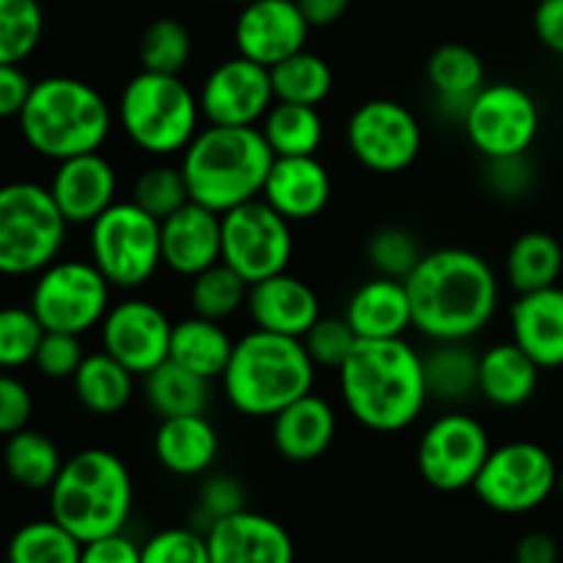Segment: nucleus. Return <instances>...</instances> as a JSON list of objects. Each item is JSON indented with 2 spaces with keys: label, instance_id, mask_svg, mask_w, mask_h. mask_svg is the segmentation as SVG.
<instances>
[{
  "label": "nucleus",
  "instance_id": "nucleus-1",
  "mask_svg": "<svg viewBox=\"0 0 563 563\" xmlns=\"http://www.w3.org/2000/svg\"><path fill=\"white\" fill-rule=\"evenodd\" d=\"M405 284L412 328L432 344L476 339L489 328L500 306L498 273L467 247L423 253Z\"/></svg>",
  "mask_w": 563,
  "mask_h": 563
},
{
  "label": "nucleus",
  "instance_id": "nucleus-2",
  "mask_svg": "<svg viewBox=\"0 0 563 563\" xmlns=\"http://www.w3.org/2000/svg\"><path fill=\"white\" fill-rule=\"evenodd\" d=\"M335 377L346 412L368 432H405L429 405L423 355L407 339H361Z\"/></svg>",
  "mask_w": 563,
  "mask_h": 563
},
{
  "label": "nucleus",
  "instance_id": "nucleus-3",
  "mask_svg": "<svg viewBox=\"0 0 563 563\" xmlns=\"http://www.w3.org/2000/svg\"><path fill=\"white\" fill-rule=\"evenodd\" d=\"M317 372L302 339L253 328L234 341L220 388L240 416L275 418L286 405L311 394Z\"/></svg>",
  "mask_w": 563,
  "mask_h": 563
},
{
  "label": "nucleus",
  "instance_id": "nucleus-4",
  "mask_svg": "<svg viewBox=\"0 0 563 563\" xmlns=\"http://www.w3.org/2000/svg\"><path fill=\"white\" fill-rule=\"evenodd\" d=\"M20 135L38 157L60 159L102 152L115 113L99 88L80 77L53 75L36 80L20 119Z\"/></svg>",
  "mask_w": 563,
  "mask_h": 563
},
{
  "label": "nucleus",
  "instance_id": "nucleus-5",
  "mask_svg": "<svg viewBox=\"0 0 563 563\" xmlns=\"http://www.w3.org/2000/svg\"><path fill=\"white\" fill-rule=\"evenodd\" d=\"M273 159V148L258 126L207 124L181 152L179 165L192 201L225 214L240 203L262 198Z\"/></svg>",
  "mask_w": 563,
  "mask_h": 563
},
{
  "label": "nucleus",
  "instance_id": "nucleus-6",
  "mask_svg": "<svg viewBox=\"0 0 563 563\" xmlns=\"http://www.w3.org/2000/svg\"><path fill=\"white\" fill-rule=\"evenodd\" d=\"M49 517L82 544L124 531L135 504V484L115 451L82 449L64 460L47 489Z\"/></svg>",
  "mask_w": 563,
  "mask_h": 563
},
{
  "label": "nucleus",
  "instance_id": "nucleus-7",
  "mask_svg": "<svg viewBox=\"0 0 563 563\" xmlns=\"http://www.w3.org/2000/svg\"><path fill=\"white\" fill-rule=\"evenodd\" d=\"M201 102L181 75L141 69L124 82L115 124L126 141L152 159L181 157L201 132Z\"/></svg>",
  "mask_w": 563,
  "mask_h": 563
},
{
  "label": "nucleus",
  "instance_id": "nucleus-8",
  "mask_svg": "<svg viewBox=\"0 0 563 563\" xmlns=\"http://www.w3.org/2000/svg\"><path fill=\"white\" fill-rule=\"evenodd\" d=\"M69 223L47 185H0V275L27 278L60 258Z\"/></svg>",
  "mask_w": 563,
  "mask_h": 563
},
{
  "label": "nucleus",
  "instance_id": "nucleus-9",
  "mask_svg": "<svg viewBox=\"0 0 563 563\" xmlns=\"http://www.w3.org/2000/svg\"><path fill=\"white\" fill-rule=\"evenodd\" d=\"M88 258L113 289H143L163 269V225L132 198L115 201L88 225Z\"/></svg>",
  "mask_w": 563,
  "mask_h": 563
},
{
  "label": "nucleus",
  "instance_id": "nucleus-10",
  "mask_svg": "<svg viewBox=\"0 0 563 563\" xmlns=\"http://www.w3.org/2000/svg\"><path fill=\"white\" fill-rule=\"evenodd\" d=\"M27 306L44 330L82 335L102 324L113 306V286L91 258H55L33 280Z\"/></svg>",
  "mask_w": 563,
  "mask_h": 563
},
{
  "label": "nucleus",
  "instance_id": "nucleus-11",
  "mask_svg": "<svg viewBox=\"0 0 563 563\" xmlns=\"http://www.w3.org/2000/svg\"><path fill=\"white\" fill-rule=\"evenodd\" d=\"M473 493L498 515H528L559 493V462L533 440H511L489 451Z\"/></svg>",
  "mask_w": 563,
  "mask_h": 563
},
{
  "label": "nucleus",
  "instance_id": "nucleus-12",
  "mask_svg": "<svg viewBox=\"0 0 563 563\" xmlns=\"http://www.w3.org/2000/svg\"><path fill=\"white\" fill-rule=\"evenodd\" d=\"M471 146L484 159L528 154L542 130V110L533 93L517 82H487L462 115Z\"/></svg>",
  "mask_w": 563,
  "mask_h": 563
},
{
  "label": "nucleus",
  "instance_id": "nucleus-13",
  "mask_svg": "<svg viewBox=\"0 0 563 563\" xmlns=\"http://www.w3.org/2000/svg\"><path fill=\"white\" fill-rule=\"evenodd\" d=\"M489 451L493 440L487 427L471 412L451 410L434 418L421 432L416 467L438 493H462L473 489Z\"/></svg>",
  "mask_w": 563,
  "mask_h": 563
},
{
  "label": "nucleus",
  "instance_id": "nucleus-14",
  "mask_svg": "<svg viewBox=\"0 0 563 563\" xmlns=\"http://www.w3.org/2000/svg\"><path fill=\"white\" fill-rule=\"evenodd\" d=\"M223 225V256L220 262L240 273L247 284L286 273L295 253V234L284 214L275 212L264 198L240 203L220 214Z\"/></svg>",
  "mask_w": 563,
  "mask_h": 563
},
{
  "label": "nucleus",
  "instance_id": "nucleus-15",
  "mask_svg": "<svg viewBox=\"0 0 563 563\" xmlns=\"http://www.w3.org/2000/svg\"><path fill=\"white\" fill-rule=\"evenodd\" d=\"M346 148L372 174H401L423 148L421 121L396 99H366L346 119Z\"/></svg>",
  "mask_w": 563,
  "mask_h": 563
},
{
  "label": "nucleus",
  "instance_id": "nucleus-16",
  "mask_svg": "<svg viewBox=\"0 0 563 563\" xmlns=\"http://www.w3.org/2000/svg\"><path fill=\"white\" fill-rule=\"evenodd\" d=\"M174 322L157 302L146 297H124L113 302L99 324V341L110 357L146 377L152 368L168 361Z\"/></svg>",
  "mask_w": 563,
  "mask_h": 563
},
{
  "label": "nucleus",
  "instance_id": "nucleus-17",
  "mask_svg": "<svg viewBox=\"0 0 563 563\" xmlns=\"http://www.w3.org/2000/svg\"><path fill=\"white\" fill-rule=\"evenodd\" d=\"M198 102L207 124L258 126L275 104L273 77L267 66L236 53L203 77Z\"/></svg>",
  "mask_w": 563,
  "mask_h": 563
},
{
  "label": "nucleus",
  "instance_id": "nucleus-18",
  "mask_svg": "<svg viewBox=\"0 0 563 563\" xmlns=\"http://www.w3.org/2000/svg\"><path fill=\"white\" fill-rule=\"evenodd\" d=\"M311 25L297 0H251L234 22L236 53L273 69L308 44Z\"/></svg>",
  "mask_w": 563,
  "mask_h": 563
},
{
  "label": "nucleus",
  "instance_id": "nucleus-19",
  "mask_svg": "<svg viewBox=\"0 0 563 563\" xmlns=\"http://www.w3.org/2000/svg\"><path fill=\"white\" fill-rule=\"evenodd\" d=\"M47 187L69 225H91L119 201V174L102 152L77 154L55 163Z\"/></svg>",
  "mask_w": 563,
  "mask_h": 563
},
{
  "label": "nucleus",
  "instance_id": "nucleus-20",
  "mask_svg": "<svg viewBox=\"0 0 563 563\" xmlns=\"http://www.w3.org/2000/svg\"><path fill=\"white\" fill-rule=\"evenodd\" d=\"M212 563H295L291 533L278 520L242 509L207 531Z\"/></svg>",
  "mask_w": 563,
  "mask_h": 563
},
{
  "label": "nucleus",
  "instance_id": "nucleus-21",
  "mask_svg": "<svg viewBox=\"0 0 563 563\" xmlns=\"http://www.w3.org/2000/svg\"><path fill=\"white\" fill-rule=\"evenodd\" d=\"M163 225V267L179 278H196L223 256V225L220 214L190 201L165 220Z\"/></svg>",
  "mask_w": 563,
  "mask_h": 563
},
{
  "label": "nucleus",
  "instance_id": "nucleus-22",
  "mask_svg": "<svg viewBox=\"0 0 563 563\" xmlns=\"http://www.w3.org/2000/svg\"><path fill=\"white\" fill-rule=\"evenodd\" d=\"M245 311L251 317L253 328L302 339L317 324V319L322 317V302H319V295L306 280L286 269V273L273 275V278L251 284Z\"/></svg>",
  "mask_w": 563,
  "mask_h": 563
},
{
  "label": "nucleus",
  "instance_id": "nucleus-23",
  "mask_svg": "<svg viewBox=\"0 0 563 563\" xmlns=\"http://www.w3.org/2000/svg\"><path fill=\"white\" fill-rule=\"evenodd\" d=\"M262 198L289 223H308L330 207L333 179H330L328 165L317 154L313 157H275Z\"/></svg>",
  "mask_w": 563,
  "mask_h": 563
},
{
  "label": "nucleus",
  "instance_id": "nucleus-24",
  "mask_svg": "<svg viewBox=\"0 0 563 563\" xmlns=\"http://www.w3.org/2000/svg\"><path fill=\"white\" fill-rule=\"evenodd\" d=\"M511 341L542 372L563 368V286L517 295L509 308Z\"/></svg>",
  "mask_w": 563,
  "mask_h": 563
},
{
  "label": "nucleus",
  "instance_id": "nucleus-25",
  "mask_svg": "<svg viewBox=\"0 0 563 563\" xmlns=\"http://www.w3.org/2000/svg\"><path fill=\"white\" fill-rule=\"evenodd\" d=\"M269 421H273L269 438H273L278 456H284L286 462H297V465L317 462L319 456L328 454L339 434L335 407L313 390L286 405Z\"/></svg>",
  "mask_w": 563,
  "mask_h": 563
},
{
  "label": "nucleus",
  "instance_id": "nucleus-26",
  "mask_svg": "<svg viewBox=\"0 0 563 563\" xmlns=\"http://www.w3.org/2000/svg\"><path fill=\"white\" fill-rule=\"evenodd\" d=\"M344 319L363 341L405 339L412 328V306L407 284L399 278L374 275L357 286L344 308Z\"/></svg>",
  "mask_w": 563,
  "mask_h": 563
},
{
  "label": "nucleus",
  "instance_id": "nucleus-27",
  "mask_svg": "<svg viewBox=\"0 0 563 563\" xmlns=\"http://www.w3.org/2000/svg\"><path fill=\"white\" fill-rule=\"evenodd\" d=\"M154 456L179 478H196L212 471L220 454V434L207 416L163 418L154 432Z\"/></svg>",
  "mask_w": 563,
  "mask_h": 563
},
{
  "label": "nucleus",
  "instance_id": "nucleus-28",
  "mask_svg": "<svg viewBox=\"0 0 563 563\" xmlns=\"http://www.w3.org/2000/svg\"><path fill=\"white\" fill-rule=\"evenodd\" d=\"M539 374L542 368L515 341H498L478 355V396L498 410H517L533 399Z\"/></svg>",
  "mask_w": 563,
  "mask_h": 563
},
{
  "label": "nucleus",
  "instance_id": "nucleus-29",
  "mask_svg": "<svg viewBox=\"0 0 563 563\" xmlns=\"http://www.w3.org/2000/svg\"><path fill=\"white\" fill-rule=\"evenodd\" d=\"M427 82L438 99L440 110L451 119L465 115L467 104L487 86V69L476 49L467 44H440L427 60Z\"/></svg>",
  "mask_w": 563,
  "mask_h": 563
},
{
  "label": "nucleus",
  "instance_id": "nucleus-30",
  "mask_svg": "<svg viewBox=\"0 0 563 563\" xmlns=\"http://www.w3.org/2000/svg\"><path fill=\"white\" fill-rule=\"evenodd\" d=\"M231 352H234V339L223 322L198 317V313L174 322L168 357L179 366L190 368L198 377L212 379V383L223 377Z\"/></svg>",
  "mask_w": 563,
  "mask_h": 563
},
{
  "label": "nucleus",
  "instance_id": "nucleus-31",
  "mask_svg": "<svg viewBox=\"0 0 563 563\" xmlns=\"http://www.w3.org/2000/svg\"><path fill=\"white\" fill-rule=\"evenodd\" d=\"M71 390L82 410H88L91 416H119L135 396V374L104 350H99L86 355V361L80 363L71 377Z\"/></svg>",
  "mask_w": 563,
  "mask_h": 563
},
{
  "label": "nucleus",
  "instance_id": "nucleus-32",
  "mask_svg": "<svg viewBox=\"0 0 563 563\" xmlns=\"http://www.w3.org/2000/svg\"><path fill=\"white\" fill-rule=\"evenodd\" d=\"M504 273L517 295L555 286L563 273V245L559 236L542 229L522 231L509 245Z\"/></svg>",
  "mask_w": 563,
  "mask_h": 563
},
{
  "label": "nucleus",
  "instance_id": "nucleus-33",
  "mask_svg": "<svg viewBox=\"0 0 563 563\" xmlns=\"http://www.w3.org/2000/svg\"><path fill=\"white\" fill-rule=\"evenodd\" d=\"M141 379L143 399L152 412H157L159 421L176 416H201L212 399V379L198 377L170 357Z\"/></svg>",
  "mask_w": 563,
  "mask_h": 563
},
{
  "label": "nucleus",
  "instance_id": "nucleus-34",
  "mask_svg": "<svg viewBox=\"0 0 563 563\" xmlns=\"http://www.w3.org/2000/svg\"><path fill=\"white\" fill-rule=\"evenodd\" d=\"M429 401L460 405L478 394V352L467 341H440L423 355Z\"/></svg>",
  "mask_w": 563,
  "mask_h": 563
},
{
  "label": "nucleus",
  "instance_id": "nucleus-35",
  "mask_svg": "<svg viewBox=\"0 0 563 563\" xmlns=\"http://www.w3.org/2000/svg\"><path fill=\"white\" fill-rule=\"evenodd\" d=\"M258 130L275 157H313L324 143V119L311 104L275 102Z\"/></svg>",
  "mask_w": 563,
  "mask_h": 563
},
{
  "label": "nucleus",
  "instance_id": "nucleus-36",
  "mask_svg": "<svg viewBox=\"0 0 563 563\" xmlns=\"http://www.w3.org/2000/svg\"><path fill=\"white\" fill-rule=\"evenodd\" d=\"M3 467L11 482L20 487L47 493L64 467V456L49 434L25 427L5 438Z\"/></svg>",
  "mask_w": 563,
  "mask_h": 563
},
{
  "label": "nucleus",
  "instance_id": "nucleus-37",
  "mask_svg": "<svg viewBox=\"0 0 563 563\" xmlns=\"http://www.w3.org/2000/svg\"><path fill=\"white\" fill-rule=\"evenodd\" d=\"M269 77H273L275 102L311 104V108H319L333 93L335 82L328 60L308 47L275 64Z\"/></svg>",
  "mask_w": 563,
  "mask_h": 563
},
{
  "label": "nucleus",
  "instance_id": "nucleus-38",
  "mask_svg": "<svg viewBox=\"0 0 563 563\" xmlns=\"http://www.w3.org/2000/svg\"><path fill=\"white\" fill-rule=\"evenodd\" d=\"M82 542L53 517L31 520L11 533L5 563H80Z\"/></svg>",
  "mask_w": 563,
  "mask_h": 563
},
{
  "label": "nucleus",
  "instance_id": "nucleus-39",
  "mask_svg": "<svg viewBox=\"0 0 563 563\" xmlns=\"http://www.w3.org/2000/svg\"><path fill=\"white\" fill-rule=\"evenodd\" d=\"M247 289H251V284L240 273H234L229 264H212L209 269L198 273L196 278H190V289H187L190 313L214 319V322H225V319L245 311Z\"/></svg>",
  "mask_w": 563,
  "mask_h": 563
},
{
  "label": "nucleus",
  "instance_id": "nucleus-40",
  "mask_svg": "<svg viewBox=\"0 0 563 563\" xmlns=\"http://www.w3.org/2000/svg\"><path fill=\"white\" fill-rule=\"evenodd\" d=\"M132 201L157 220H165L190 203V187H187L185 170L170 159H154L132 181Z\"/></svg>",
  "mask_w": 563,
  "mask_h": 563
},
{
  "label": "nucleus",
  "instance_id": "nucleus-41",
  "mask_svg": "<svg viewBox=\"0 0 563 563\" xmlns=\"http://www.w3.org/2000/svg\"><path fill=\"white\" fill-rule=\"evenodd\" d=\"M44 36L38 0H0V64H22L36 53Z\"/></svg>",
  "mask_w": 563,
  "mask_h": 563
},
{
  "label": "nucleus",
  "instance_id": "nucleus-42",
  "mask_svg": "<svg viewBox=\"0 0 563 563\" xmlns=\"http://www.w3.org/2000/svg\"><path fill=\"white\" fill-rule=\"evenodd\" d=\"M141 66L148 71H163V75H181L192 58V36L179 20L174 16H159L143 31Z\"/></svg>",
  "mask_w": 563,
  "mask_h": 563
},
{
  "label": "nucleus",
  "instance_id": "nucleus-43",
  "mask_svg": "<svg viewBox=\"0 0 563 563\" xmlns=\"http://www.w3.org/2000/svg\"><path fill=\"white\" fill-rule=\"evenodd\" d=\"M423 247L416 234L401 225H383L366 242V258L372 269L385 278L407 280V275L421 262Z\"/></svg>",
  "mask_w": 563,
  "mask_h": 563
},
{
  "label": "nucleus",
  "instance_id": "nucleus-44",
  "mask_svg": "<svg viewBox=\"0 0 563 563\" xmlns=\"http://www.w3.org/2000/svg\"><path fill=\"white\" fill-rule=\"evenodd\" d=\"M42 339L44 328L31 306L0 308V368L3 372L33 363Z\"/></svg>",
  "mask_w": 563,
  "mask_h": 563
},
{
  "label": "nucleus",
  "instance_id": "nucleus-45",
  "mask_svg": "<svg viewBox=\"0 0 563 563\" xmlns=\"http://www.w3.org/2000/svg\"><path fill=\"white\" fill-rule=\"evenodd\" d=\"M141 563H212L207 533L198 528H163L141 544Z\"/></svg>",
  "mask_w": 563,
  "mask_h": 563
},
{
  "label": "nucleus",
  "instance_id": "nucleus-46",
  "mask_svg": "<svg viewBox=\"0 0 563 563\" xmlns=\"http://www.w3.org/2000/svg\"><path fill=\"white\" fill-rule=\"evenodd\" d=\"M357 341L361 339L344 317H319L317 324L302 335L306 352L317 363V368H330V372H339Z\"/></svg>",
  "mask_w": 563,
  "mask_h": 563
},
{
  "label": "nucleus",
  "instance_id": "nucleus-47",
  "mask_svg": "<svg viewBox=\"0 0 563 563\" xmlns=\"http://www.w3.org/2000/svg\"><path fill=\"white\" fill-rule=\"evenodd\" d=\"M247 509L245 506V487L240 478L229 476V473H214L198 489L196 515H192V528L207 533L223 517L236 515V511Z\"/></svg>",
  "mask_w": 563,
  "mask_h": 563
},
{
  "label": "nucleus",
  "instance_id": "nucleus-48",
  "mask_svg": "<svg viewBox=\"0 0 563 563\" xmlns=\"http://www.w3.org/2000/svg\"><path fill=\"white\" fill-rule=\"evenodd\" d=\"M82 361H86V350L80 344V335L44 330V339L38 344L36 357H33V366L47 379H71Z\"/></svg>",
  "mask_w": 563,
  "mask_h": 563
},
{
  "label": "nucleus",
  "instance_id": "nucleus-49",
  "mask_svg": "<svg viewBox=\"0 0 563 563\" xmlns=\"http://www.w3.org/2000/svg\"><path fill=\"white\" fill-rule=\"evenodd\" d=\"M487 187L495 196L506 198V201H520L537 185V168H533L528 154H517V157H498L487 159Z\"/></svg>",
  "mask_w": 563,
  "mask_h": 563
},
{
  "label": "nucleus",
  "instance_id": "nucleus-50",
  "mask_svg": "<svg viewBox=\"0 0 563 563\" xmlns=\"http://www.w3.org/2000/svg\"><path fill=\"white\" fill-rule=\"evenodd\" d=\"M33 396L20 377L0 372V438L20 432L31 423Z\"/></svg>",
  "mask_w": 563,
  "mask_h": 563
},
{
  "label": "nucleus",
  "instance_id": "nucleus-51",
  "mask_svg": "<svg viewBox=\"0 0 563 563\" xmlns=\"http://www.w3.org/2000/svg\"><path fill=\"white\" fill-rule=\"evenodd\" d=\"M80 563H141V544L124 531L82 544Z\"/></svg>",
  "mask_w": 563,
  "mask_h": 563
},
{
  "label": "nucleus",
  "instance_id": "nucleus-52",
  "mask_svg": "<svg viewBox=\"0 0 563 563\" xmlns=\"http://www.w3.org/2000/svg\"><path fill=\"white\" fill-rule=\"evenodd\" d=\"M33 80L25 75L22 64H0V121L20 119Z\"/></svg>",
  "mask_w": 563,
  "mask_h": 563
},
{
  "label": "nucleus",
  "instance_id": "nucleus-53",
  "mask_svg": "<svg viewBox=\"0 0 563 563\" xmlns=\"http://www.w3.org/2000/svg\"><path fill=\"white\" fill-rule=\"evenodd\" d=\"M533 33L542 47L563 58V0H539L533 11Z\"/></svg>",
  "mask_w": 563,
  "mask_h": 563
},
{
  "label": "nucleus",
  "instance_id": "nucleus-54",
  "mask_svg": "<svg viewBox=\"0 0 563 563\" xmlns=\"http://www.w3.org/2000/svg\"><path fill=\"white\" fill-rule=\"evenodd\" d=\"M559 542L544 531H531L517 542L511 563H559Z\"/></svg>",
  "mask_w": 563,
  "mask_h": 563
},
{
  "label": "nucleus",
  "instance_id": "nucleus-55",
  "mask_svg": "<svg viewBox=\"0 0 563 563\" xmlns=\"http://www.w3.org/2000/svg\"><path fill=\"white\" fill-rule=\"evenodd\" d=\"M350 3L352 0H297L302 16H306L311 27L335 25L350 11Z\"/></svg>",
  "mask_w": 563,
  "mask_h": 563
},
{
  "label": "nucleus",
  "instance_id": "nucleus-56",
  "mask_svg": "<svg viewBox=\"0 0 563 563\" xmlns=\"http://www.w3.org/2000/svg\"><path fill=\"white\" fill-rule=\"evenodd\" d=\"M559 495L563 498V465L559 467Z\"/></svg>",
  "mask_w": 563,
  "mask_h": 563
},
{
  "label": "nucleus",
  "instance_id": "nucleus-57",
  "mask_svg": "<svg viewBox=\"0 0 563 563\" xmlns=\"http://www.w3.org/2000/svg\"><path fill=\"white\" fill-rule=\"evenodd\" d=\"M231 3H240V5H245V3H251V0H231Z\"/></svg>",
  "mask_w": 563,
  "mask_h": 563
},
{
  "label": "nucleus",
  "instance_id": "nucleus-58",
  "mask_svg": "<svg viewBox=\"0 0 563 563\" xmlns=\"http://www.w3.org/2000/svg\"><path fill=\"white\" fill-rule=\"evenodd\" d=\"M533 3H539V0H533Z\"/></svg>",
  "mask_w": 563,
  "mask_h": 563
},
{
  "label": "nucleus",
  "instance_id": "nucleus-59",
  "mask_svg": "<svg viewBox=\"0 0 563 563\" xmlns=\"http://www.w3.org/2000/svg\"><path fill=\"white\" fill-rule=\"evenodd\" d=\"M0 563H5V561H0Z\"/></svg>",
  "mask_w": 563,
  "mask_h": 563
}]
</instances>
